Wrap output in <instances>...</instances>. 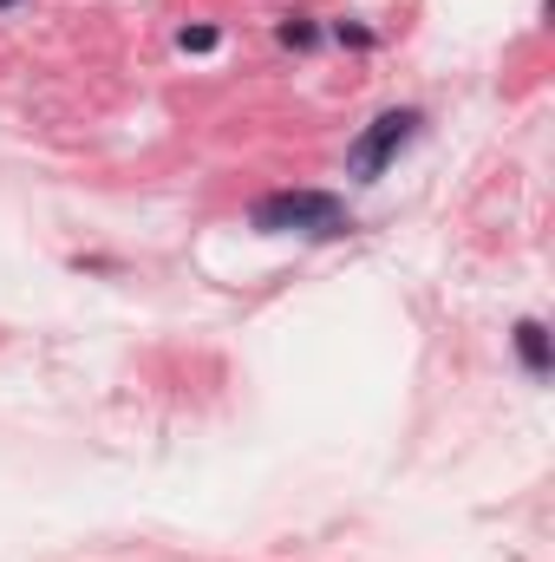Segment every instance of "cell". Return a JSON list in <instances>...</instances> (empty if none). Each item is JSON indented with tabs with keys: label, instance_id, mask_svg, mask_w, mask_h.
Wrapping results in <instances>:
<instances>
[{
	"label": "cell",
	"instance_id": "obj_1",
	"mask_svg": "<svg viewBox=\"0 0 555 562\" xmlns=\"http://www.w3.org/2000/svg\"><path fill=\"white\" fill-rule=\"evenodd\" d=\"M249 229L256 236H320L327 243V236H347L353 216L333 190H269V196H256Z\"/></svg>",
	"mask_w": 555,
	"mask_h": 562
},
{
	"label": "cell",
	"instance_id": "obj_2",
	"mask_svg": "<svg viewBox=\"0 0 555 562\" xmlns=\"http://www.w3.org/2000/svg\"><path fill=\"white\" fill-rule=\"evenodd\" d=\"M418 125H424V119H418L412 105H393V112H380V119H373L360 138L347 144V177H353V183H380V170H386V164H393V157H399V150L418 138Z\"/></svg>",
	"mask_w": 555,
	"mask_h": 562
},
{
	"label": "cell",
	"instance_id": "obj_3",
	"mask_svg": "<svg viewBox=\"0 0 555 562\" xmlns=\"http://www.w3.org/2000/svg\"><path fill=\"white\" fill-rule=\"evenodd\" d=\"M510 347H517V360H523V373H530V380H550V327H543L536 314L510 327Z\"/></svg>",
	"mask_w": 555,
	"mask_h": 562
},
{
	"label": "cell",
	"instance_id": "obj_4",
	"mask_svg": "<svg viewBox=\"0 0 555 562\" xmlns=\"http://www.w3.org/2000/svg\"><path fill=\"white\" fill-rule=\"evenodd\" d=\"M275 33H281V46H314V40H320V33L307 26V13H287V20H281Z\"/></svg>",
	"mask_w": 555,
	"mask_h": 562
},
{
	"label": "cell",
	"instance_id": "obj_5",
	"mask_svg": "<svg viewBox=\"0 0 555 562\" xmlns=\"http://www.w3.org/2000/svg\"><path fill=\"white\" fill-rule=\"evenodd\" d=\"M216 40H223L216 26H183V33H177V46H183V53H216Z\"/></svg>",
	"mask_w": 555,
	"mask_h": 562
},
{
	"label": "cell",
	"instance_id": "obj_6",
	"mask_svg": "<svg viewBox=\"0 0 555 562\" xmlns=\"http://www.w3.org/2000/svg\"><path fill=\"white\" fill-rule=\"evenodd\" d=\"M7 7H20V0H0V13H7Z\"/></svg>",
	"mask_w": 555,
	"mask_h": 562
}]
</instances>
